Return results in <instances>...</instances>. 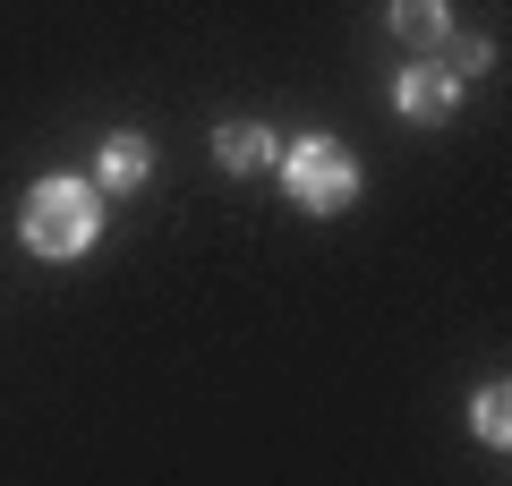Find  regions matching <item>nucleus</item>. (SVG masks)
Instances as JSON below:
<instances>
[{
    "label": "nucleus",
    "instance_id": "nucleus-1",
    "mask_svg": "<svg viewBox=\"0 0 512 486\" xmlns=\"http://www.w3.org/2000/svg\"><path fill=\"white\" fill-rule=\"evenodd\" d=\"M18 239L43 256V265H69L103 239V188L77 180V171H52V180L26 188V214H18Z\"/></svg>",
    "mask_w": 512,
    "mask_h": 486
},
{
    "label": "nucleus",
    "instance_id": "nucleus-8",
    "mask_svg": "<svg viewBox=\"0 0 512 486\" xmlns=\"http://www.w3.org/2000/svg\"><path fill=\"white\" fill-rule=\"evenodd\" d=\"M487 60H495V43H478V35H444V69H453V77H478Z\"/></svg>",
    "mask_w": 512,
    "mask_h": 486
},
{
    "label": "nucleus",
    "instance_id": "nucleus-4",
    "mask_svg": "<svg viewBox=\"0 0 512 486\" xmlns=\"http://www.w3.org/2000/svg\"><path fill=\"white\" fill-rule=\"evenodd\" d=\"M146 180H154V137L111 128V137L94 145V188H103V197H137Z\"/></svg>",
    "mask_w": 512,
    "mask_h": 486
},
{
    "label": "nucleus",
    "instance_id": "nucleus-2",
    "mask_svg": "<svg viewBox=\"0 0 512 486\" xmlns=\"http://www.w3.org/2000/svg\"><path fill=\"white\" fill-rule=\"evenodd\" d=\"M274 171H282V188H291L299 214H350V205H359V162L342 154V137H333V128L291 137V145L274 154Z\"/></svg>",
    "mask_w": 512,
    "mask_h": 486
},
{
    "label": "nucleus",
    "instance_id": "nucleus-3",
    "mask_svg": "<svg viewBox=\"0 0 512 486\" xmlns=\"http://www.w3.org/2000/svg\"><path fill=\"white\" fill-rule=\"evenodd\" d=\"M393 111H402V120H453V111H461V77L453 69H444V60H436V69H427V60H410V69L402 77H393Z\"/></svg>",
    "mask_w": 512,
    "mask_h": 486
},
{
    "label": "nucleus",
    "instance_id": "nucleus-6",
    "mask_svg": "<svg viewBox=\"0 0 512 486\" xmlns=\"http://www.w3.org/2000/svg\"><path fill=\"white\" fill-rule=\"evenodd\" d=\"M384 26H393L402 43H444V35H453V9H444V0H393Z\"/></svg>",
    "mask_w": 512,
    "mask_h": 486
},
{
    "label": "nucleus",
    "instance_id": "nucleus-5",
    "mask_svg": "<svg viewBox=\"0 0 512 486\" xmlns=\"http://www.w3.org/2000/svg\"><path fill=\"white\" fill-rule=\"evenodd\" d=\"M274 154H282V137L265 120H222L214 128V162L231 171V180H256V171H274Z\"/></svg>",
    "mask_w": 512,
    "mask_h": 486
},
{
    "label": "nucleus",
    "instance_id": "nucleus-7",
    "mask_svg": "<svg viewBox=\"0 0 512 486\" xmlns=\"http://www.w3.org/2000/svg\"><path fill=\"white\" fill-rule=\"evenodd\" d=\"M470 427H478V444H495V452L512 444V393H504V376L470 393Z\"/></svg>",
    "mask_w": 512,
    "mask_h": 486
}]
</instances>
